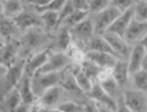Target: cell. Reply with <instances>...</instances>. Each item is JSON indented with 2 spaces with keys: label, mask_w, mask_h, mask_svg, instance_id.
<instances>
[{
  "label": "cell",
  "mask_w": 147,
  "mask_h": 112,
  "mask_svg": "<svg viewBox=\"0 0 147 112\" xmlns=\"http://www.w3.org/2000/svg\"><path fill=\"white\" fill-rule=\"evenodd\" d=\"M31 107L32 106H30V105L21 103L15 110H14V111H12V112H31Z\"/></svg>",
  "instance_id": "obj_42"
},
{
  "label": "cell",
  "mask_w": 147,
  "mask_h": 112,
  "mask_svg": "<svg viewBox=\"0 0 147 112\" xmlns=\"http://www.w3.org/2000/svg\"><path fill=\"white\" fill-rule=\"evenodd\" d=\"M69 62V57L63 52H57L52 55H49L47 61L38 70L37 73H52V72H60L62 69H65V67Z\"/></svg>",
  "instance_id": "obj_7"
},
{
  "label": "cell",
  "mask_w": 147,
  "mask_h": 112,
  "mask_svg": "<svg viewBox=\"0 0 147 112\" xmlns=\"http://www.w3.org/2000/svg\"><path fill=\"white\" fill-rule=\"evenodd\" d=\"M121 14L122 13L120 12L119 10L111 5H108L102 12L98 13L96 16L95 25H95V34L102 36Z\"/></svg>",
  "instance_id": "obj_3"
},
{
  "label": "cell",
  "mask_w": 147,
  "mask_h": 112,
  "mask_svg": "<svg viewBox=\"0 0 147 112\" xmlns=\"http://www.w3.org/2000/svg\"><path fill=\"white\" fill-rule=\"evenodd\" d=\"M1 47H2V46H1V44H0V48H1Z\"/></svg>",
  "instance_id": "obj_50"
},
{
  "label": "cell",
  "mask_w": 147,
  "mask_h": 112,
  "mask_svg": "<svg viewBox=\"0 0 147 112\" xmlns=\"http://www.w3.org/2000/svg\"><path fill=\"white\" fill-rule=\"evenodd\" d=\"M41 21L45 25L47 29H54L59 27V13L52 12V11H46L41 13L40 16Z\"/></svg>",
  "instance_id": "obj_26"
},
{
  "label": "cell",
  "mask_w": 147,
  "mask_h": 112,
  "mask_svg": "<svg viewBox=\"0 0 147 112\" xmlns=\"http://www.w3.org/2000/svg\"><path fill=\"white\" fill-rule=\"evenodd\" d=\"M73 33L80 40H89L95 34V25L92 19H84L83 21L73 27Z\"/></svg>",
  "instance_id": "obj_19"
},
{
  "label": "cell",
  "mask_w": 147,
  "mask_h": 112,
  "mask_svg": "<svg viewBox=\"0 0 147 112\" xmlns=\"http://www.w3.org/2000/svg\"><path fill=\"white\" fill-rule=\"evenodd\" d=\"M24 68L25 61L22 60L18 65H14L7 69V72L4 75V79L0 84V102H3L15 88L18 87L19 83L24 74Z\"/></svg>",
  "instance_id": "obj_1"
},
{
  "label": "cell",
  "mask_w": 147,
  "mask_h": 112,
  "mask_svg": "<svg viewBox=\"0 0 147 112\" xmlns=\"http://www.w3.org/2000/svg\"><path fill=\"white\" fill-rule=\"evenodd\" d=\"M103 37L107 40V42L113 48V50L117 53L121 59H127L130 55V48H129L128 42L124 39V37L119 36L113 33H104L102 35Z\"/></svg>",
  "instance_id": "obj_10"
},
{
  "label": "cell",
  "mask_w": 147,
  "mask_h": 112,
  "mask_svg": "<svg viewBox=\"0 0 147 112\" xmlns=\"http://www.w3.org/2000/svg\"><path fill=\"white\" fill-rule=\"evenodd\" d=\"M145 34H147V21H140L134 18L124 34V39L127 42H132L142 39Z\"/></svg>",
  "instance_id": "obj_12"
},
{
  "label": "cell",
  "mask_w": 147,
  "mask_h": 112,
  "mask_svg": "<svg viewBox=\"0 0 147 112\" xmlns=\"http://www.w3.org/2000/svg\"><path fill=\"white\" fill-rule=\"evenodd\" d=\"M21 51V41L15 38H6L4 46L0 48V64L9 69L14 66L16 57Z\"/></svg>",
  "instance_id": "obj_4"
},
{
  "label": "cell",
  "mask_w": 147,
  "mask_h": 112,
  "mask_svg": "<svg viewBox=\"0 0 147 112\" xmlns=\"http://www.w3.org/2000/svg\"><path fill=\"white\" fill-rule=\"evenodd\" d=\"M71 33L69 32L68 28L64 27L62 29L60 34L58 36V39H57V46L61 51H67L71 47Z\"/></svg>",
  "instance_id": "obj_27"
},
{
  "label": "cell",
  "mask_w": 147,
  "mask_h": 112,
  "mask_svg": "<svg viewBox=\"0 0 147 112\" xmlns=\"http://www.w3.org/2000/svg\"><path fill=\"white\" fill-rule=\"evenodd\" d=\"M110 0H88L89 12L100 13L109 5Z\"/></svg>",
  "instance_id": "obj_34"
},
{
  "label": "cell",
  "mask_w": 147,
  "mask_h": 112,
  "mask_svg": "<svg viewBox=\"0 0 147 112\" xmlns=\"http://www.w3.org/2000/svg\"><path fill=\"white\" fill-rule=\"evenodd\" d=\"M96 104H97V107H98V111L99 112H115L113 110H111L110 108H108L107 106L103 105V104L97 103V102H96Z\"/></svg>",
  "instance_id": "obj_44"
},
{
  "label": "cell",
  "mask_w": 147,
  "mask_h": 112,
  "mask_svg": "<svg viewBox=\"0 0 147 112\" xmlns=\"http://www.w3.org/2000/svg\"><path fill=\"white\" fill-rule=\"evenodd\" d=\"M83 108H84V112H99L97 104H96L95 100H89L87 102H85L84 105H83Z\"/></svg>",
  "instance_id": "obj_40"
},
{
  "label": "cell",
  "mask_w": 147,
  "mask_h": 112,
  "mask_svg": "<svg viewBox=\"0 0 147 112\" xmlns=\"http://www.w3.org/2000/svg\"><path fill=\"white\" fill-rule=\"evenodd\" d=\"M51 47H47L44 50L40 51L35 55H33L31 58L28 59V61L25 62V68H24V73L33 77L36 74L38 70L42 67L49 57V53H51Z\"/></svg>",
  "instance_id": "obj_11"
},
{
  "label": "cell",
  "mask_w": 147,
  "mask_h": 112,
  "mask_svg": "<svg viewBox=\"0 0 147 112\" xmlns=\"http://www.w3.org/2000/svg\"><path fill=\"white\" fill-rule=\"evenodd\" d=\"M132 81L136 89L141 91H147V71L140 69L135 74H132Z\"/></svg>",
  "instance_id": "obj_29"
},
{
  "label": "cell",
  "mask_w": 147,
  "mask_h": 112,
  "mask_svg": "<svg viewBox=\"0 0 147 112\" xmlns=\"http://www.w3.org/2000/svg\"><path fill=\"white\" fill-rule=\"evenodd\" d=\"M87 95L90 100H95L97 103L103 104L105 106H107L111 110L116 112L117 110V100L113 96H110L104 91V89L101 87V85L98 81H95L92 84V89L87 92Z\"/></svg>",
  "instance_id": "obj_9"
},
{
  "label": "cell",
  "mask_w": 147,
  "mask_h": 112,
  "mask_svg": "<svg viewBox=\"0 0 147 112\" xmlns=\"http://www.w3.org/2000/svg\"><path fill=\"white\" fill-rule=\"evenodd\" d=\"M146 55V51L142 44H138L132 48L130 51V55L128 58V70L129 74L132 75L136 72L139 71L142 67V61L144 59V56Z\"/></svg>",
  "instance_id": "obj_18"
},
{
  "label": "cell",
  "mask_w": 147,
  "mask_h": 112,
  "mask_svg": "<svg viewBox=\"0 0 147 112\" xmlns=\"http://www.w3.org/2000/svg\"><path fill=\"white\" fill-rule=\"evenodd\" d=\"M71 73H73L74 77L76 79L77 84L78 86L80 87V89L83 91V92H89V90L92 89V84H94V81L90 79V78L87 76V75L84 73V72L81 70L80 68V65L77 66V67H74V68L71 69Z\"/></svg>",
  "instance_id": "obj_22"
},
{
  "label": "cell",
  "mask_w": 147,
  "mask_h": 112,
  "mask_svg": "<svg viewBox=\"0 0 147 112\" xmlns=\"http://www.w3.org/2000/svg\"><path fill=\"white\" fill-rule=\"evenodd\" d=\"M75 10H76V8L74 5L73 1L71 0H67L66 3L64 4V6H63V9L59 12V25H62L63 20L71 15V13L75 12Z\"/></svg>",
  "instance_id": "obj_37"
},
{
  "label": "cell",
  "mask_w": 147,
  "mask_h": 112,
  "mask_svg": "<svg viewBox=\"0 0 147 112\" xmlns=\"http://www.w3.org/2000/svg\"><path fill=\"white\" fill-rule=\"evenodd\" d=\"M146 1H147V0H146Z\"/></svg>",
  "instance_id": "obj_51"
},
{
  "label": "cell",
  "mask_w": 147,
  "mask_h": 112,
  "mask_svg": "<svg viewBox=\"0 0 147 112\" xmlns=\"http://www.w3.org/2000/svg\"><path fill=\"white\" fill-rule=\"evenodd\" d=\"M129 70L128 61L125 59H118L113 67V77L119 85L120 88L127 85L129 79Z\"/></svg>",
  "instance_id": "obj_16"
},
{
  "label": "cell",
  "mask_w": 147,
  "mask_h": 112,
  "mask_svg": "<svg viewBox=\"0 0 147 112\" xmlns=\"http://www.w3.org/2000/svg\"><path fill=\"white\" fill-rule=\"evenodd\" d=\"M135 19L140 21H147V1L146 0H138L136 2Z\"/></svg>",
  "instance_id": "obj_32"
},
{
  "label": "cell",
  "mask_w": 147,
  "mask_h": 112,
  "mask_svg": "<svg viewBox=\"0 0 147 112\" xmlns=\"http://www.w3.org/2000/svg\"><path fill=\"white\" fill-rule=\"evenodd\" d=\"M40 105L38 104V102H35L33 105H32V107H31V112H39V110H40Z\"/></svg>",
  "instance_id": "obj_46"
},
{
  "label": "cell",
  "mask_w": 147,
  "mask_h": 112,
  "mask_svg": "<svg viewBox=\"0 0 147 112\" xmlns=\"http://www.w3.org/2000/svg\"><path fill=\"white\" fill-rule=\"evenodd\" d=\"M62 89L61 86H55V87L49 88V90H46L41 96L37 100L38 104L41 108H49L57 105L62 96Z\"/></svg>",
  "instance_id": "obj_14"
},
{
  "label": "cell",
  "mask_w": 147,
  "mask_h": 112,
  "mask_svg": "<svg viewBox=\"0 0 147 112\" xmlns=\"http://www.w3.org/2000/svg\"><path fill=\"white\" fill-rule=\"evenodd\" d=\"M60 86H61L63 89H65V90H68V91H71V92L73 91L74 93H77V94L84 93V92L80 89L79 86H78L76 79H75L73 73H71V70L69 68L63 69Z\"/></svg>",
  "instance_id": "obj_21"
},
{
  "label": "cell",
  "mask_w": 147,
  "mask_h": 112,
  "mask_svg": "<svg viewBox=\"0 0 147 112\" xmlns=\"http://www.w3.org/2000/svg\"><path fill=\"white\" fill-rule=\"evenodd\" d=\"M89 11H83V10H75V12L71 13V15L66 17V18L63 20L64 23H66L67 25H71V27H75L78 23H80L81 21H83L84 19H86L87 15H88ZM62 22V23H63Z\"/></svg>",
  "instance_id": "obj_28"
},
{
  "label": "cell",
  "mask_w": 147,
  "mask_h": 112,
  "mask_svg": "<svg viewBox=\"0 0 147 112\" xmlns=\"http://www.w3.org/2000/svg\"><path fill=\"white\" fill-rule=\"evenodd\" d=\"M134 18H135V9H134V6H131L128 10H126L125 12H123L113 22V25L107 29V31L105 33H113V34L124 37L126 30H127L128 25H130V22Z\"/></svg>",
  "instance_id": "obj_8"
},
{
  "label": "cell",
  "mask_w": 147,
  "mask_h": 112,
  "mask_svg": "<svg viewBox=\"0 0 147 112\" xmlns=\"http://www.w3.org/2000/svg\"><path fill=\"white\" fill-rule=\"evenodd\" d=\"M39 112H63L60 109L56 108V109H53V108H40Z\"/></svg>",
  "instance_id": "obj_45"
},
{
  "label": "cell",
  "mask_w": 147,
  "mask_h": 112,
  "mask_svg": "<svg viewBox=\"0 0 147 112\" xmlns=\"http://www.w3.org/2000/svg\"><path fill=\"white\" fill-rule=\"evenodd\" d=\"M14 22L16 23L17 28H19L23 33H25L26 31H28L30 29L35 28V27H40L41 25V19H39L38 17L32 14V13H26L22 12L19 15L15 16L13 18Z\"/></svg>",
  "instance_id": "obj_17"
},
{
  "label": "cell",
  "mask_w": 147,
  "mask_h": 112,
  "mask_svg": "<svg viewBox=\"0 0 147 112\" xmlns=\"http://www.w3.org/2000/svg\"><path fill=\"white\" fill-rule=\"evenodd\" d=\"M67 0H54L52 1L51 3H49L47 5H43V6H37L34 5L35 9L38 13H43V12H46V11H52V12H60L62 9H63V6L64 4L66 3Z\"/></svg>",
  "instance_id": "obj_31"
},
{
  "label": "cell",
  "mask_w": 147,
  "mask_h": 112,
  "mask_svg": "<svg viewBox=\"0 0 147 112\" xmlns=\"http://www.w3.org/2000/svg\"><path fill=\"white\" fill-rule=\"evenodd\" d=\"M57 108L63 112H84L83 106L73 100H67V102L60 104Z\"/></svg>",
  "instance_id": "obj_35"
},
{
  "label": "cell",
  "mask_w": 147,
  "mask_h": 112,
  "mask_svg": "<svg viewBox=\"0 0 147 112\" xmlns=\"http://www.w3.org/2000/svg\"><path fill=\"white\" fill-rule=\"evenodd\" d=\"M116 112H131V110L129 109L127 105L125 104L124 100V96L120 95L119 98L117 100V110Z\"/></svg>",
  "instance_id": "obj_39"
},
{
  "label": "cell",
  "mask_w": 147,
  "mask_h": 112,
  "mask_svg": "<svg viewBox=\"0 0 147 112\" xmlns=\"http://www.w3.org/2000/svg\"><path fill=\"white\" fill-rule=\"evenodd\" d=\"M37 28L38 27L30 29L23 35L21 40V49H23V51H22L23 54H28L32 52L37 47L41 46L43 41L45 40L46 35L40 29Z\"/></svg>",
  "instance_id": "obj_6"
},
{
  "label": "cell",
  "mask_w": 147,
  "mask_h": 112,
  "mask_svg": "<svg viewBox=\"0 0 147 112\" xmlns=\"http://www.w3.org/2000/svg\"><path fill=\"white\" fill-rule=\"evenodd\" d=\"M139 44H142V46L144 47L145 51H146V53H147V34H145L144 36H143V38L140 40V42H139Z\"/></svg>",
  "instance_id": "obj_47"
},
{
  "label": "cell",
  "mask_w": 147,
  "mask_h": 112,
  "mask_svg": "<svg viewBox=\"0 0 147 112\" xmlns=\"http://www.w3.org/2000/svg\"><path fill=\"white\" fill-rule=\"evenodd\" d=\"M141 69H143V70L147 71V53H146V55L144 56V59H143V61H142Z\"/></svg>",
  "instance_id": "obj_49"
},
{
  "label": "cell",
  "mask_w": 147,
  "mask_h": 112,
  "mask_svg": "<svg viewBox=\"0 0 147 112\" xmlns=\"http://www.w3.org/2000/svg\"><path fill=\"white\" fill-rule=\"evenodd\" d=\"M76 10H83V11H89L88 10V0H71Z\"/></svg>",
  "instance_id": "obj_41"
},
{
  "label": "cell",
  "mask_w": 147,
  "mask_h": 112,
  "mask_svg": "<svg viewBox=\"0 0 147 112\" xmlns=\"http://www.w3.org/2000/svg\"><path fill=\"white\" fill-rule=\"evenodd\" d=\"M68 50H69L71 58L73 59L75 62H78V65H80L81 62L84 61V60L86 59L85 54L83 53L82 50H81L79 47H77V46H75V44H71Z\"/></svg>",
  "instance_id": "obj_36"
},
{
  "label": "cell",
  "mask_w": 147,
  "mask_h": 112,
  "mask_svg": "<svg viewBox=\"0 0 147 112\" xmlns=\"http://www.w3.org/2000/svg\"><path fill=\"white\" fill-rule=\"evenodd\" d=\"M85 57L86 59L92 61L100 68H113L116 61L119 59L111 54L96 52V51H88L85 54Z\"/></svg>",
  "instance_id": "obj_15"
},
{
  "label": "cell",
  "mask_w": 147,
  "mask_h": 112,
  "mask_svg": "<svg viewBox=\"0 0 147 112\" xmlns=\"http://www.w3.org/2000/svg\"><path fill=\"white\" fill-rule=\"evenodd\" d=\"M17 25L13 18H9L0 13V35L5 38H9L13 33H15Z\"/></svg>",
  "instance_id": "obj_23"
},
{
  "label": "cell",
  "mask_w": 147,
  "mask_h": 112,
  "mask_svg": "<svg viewBox=\"0 0 147 112\" xmlns=\"http://www.w3.org/2000/svg\"><path fill=\"white\" fill-rule=\"evenodd\" d=\"M21 103H22V100H21V95H20L18 87L15 88V89L5 97V105H6V107H7V109H9L11 112L14 111Z\"/></svg>",
  "instance_id": "obj_30"
},
{
  "label": "cell",
  "mask_w": 147,
  "mask_h": 112,
  "mask_svg": "<svg viewBox=\"0 0 147 112\" xmlns=\"http://www.w3.org/2000/svg\"><path fill=\"white\" fill-rule=\"evenodd\" d=\"M62 72H52V73H36L32 77V88L35 95L39 98L49 88L58 86L61 83Z\"/></svg>",
  "instance_id": "obj_2"
},
{
  "label": "cell",
  "mask_w": 147,
  "mask_h": 112,
  "mask_svg": "<svg viewBox=\"0 0 147 112\" xmlns=\"http://www.w3.org/2000/svg\"><path fill=\"white\" fill-rule=\"evenodd\" d=\"M18 89L23 104L32 106L38 100V97L35 95L33 88H32V77L28 76L26 73H24L23 76H22L21 81H20V83L18 85Z\"/></svg>",
  "instance_id": "obj_13"
},
{
  "label": "cell",
  "mask_w": 147,
  "mask_h": 112,
  "mask_svg": "<svg viewBox=\"0 0 147 112\" xmlns=\"http://www.w3.org/2000/svg\"><path fill=\"white\" fill-rule=\"evenodd\" d=\"M88 48H89V51H96V52L108 53V54H111V55H113V56H116L117 58H120L119 56L117 55L116 52L113 50V48L110 47V44L107 42V40H106L103 36H99V35L92 36V37L89 39Z\"/></svg>",
  "instance_id": "obj_20"
},
{
  "label": "cell",
  "mask_w": 147,
  "mask_h": 112,
  "mask_svg": "<svg viewBox=\"0 0 147 112\" xmlns=\"http://www.w3.org/2000/svg\"><path fill=\"white\" fill-rule=\"evenodd\" d=\"M123 96L131 112H147V95L144 91L127 90L123 93Z\"/></svg>",
  "instance_id": "obj_5"
},
{
  "label": "cell",
  "mask_w": 147,
  "mask_h": 112,
  "mask_svg": "<svg viewBox=\"0 0 147 112\" xmlns=\"http://www.w3.org/2000/svg\"><path fill=\"white\" fill-rule=\"evenodd\" d=\"M101 87L104 89V91L107 94H109L110 96H115L117 93V91L119 89V85L117 84V81H115V78L113 76H109L108 78H105L103 81H99Z\"/></svg>",
  "instance_id": "obj_33"
},
{
  "label": "cell",
  "mask_w": 147,
  "mask_h": 112,
  "mask_svg": "<svg viewBox=\"0 0 147 112\" xmlns=\"http://www.w3.org/2000/svg\"><path fill=\"white\" fill-rule=\"evenodd\" d=\"M80 68L92 81H97V77H98L99 73H100L102 69L100 67H98L96 64H94L92 61L88 60V59H85L84 61L81 62L80 64Z\"/></svg>",
  "instance_id": "obj_25"
},
{
  "label": "cell",
  "mask_w": 147,
  "mask_h": 112,
  "mask_svg": "<svg viewBox=\"0 0 147 112\" xmlns=\"http://www.w3.org/2000/svg\"><path fill=\"white\" fill-rule=\"evenodd\" d=\"M6 72H7V68H6L5 66L0 64V76H4Z\"/></svg>",
  "instance_id": "obj_48"
},
{
  "label": "cell",
  "mask_w": 147,
  "mask_h": 112,
  "mask_svg": "<svg viewBox=\"0 0 147 112\" xmlns=\"http://www.w3.org/2000/svg\"><path fill=\"white\" fill-rule=\"evenodd\" d=\"M3 13L9 18H14L19 15L22 13L21 0H6L3 4Z\"/></svg>",
  "instance_id": "obj_24"
},
{
  "label": "cell",
  "mask_w": 147,
  "mask_h": 112,
  "mask_svg": "<svg viewBox=\"0 0 147 112\" xmlns=\"http://www.w3.org/2000/svg\"><path fill=\"white\" fill-rule=\"evenodd\" d=\"M54 0H30V2L33 3L34 5L37 6H43V5H47L49 3H51Z\"/></svg>",
  "instance_id": "obj_43"
},
{
  "label": "cell",
  "mask_w": 147,
  "mask_h": 112,
  "mask_svg": "<svg viewBox=\"0 0 147 112\" xmlns=\"http://www.w3.org/2000/svg\"><path fill=\"white\" fill-rule=\"evenodd\" d=\"M132 0H110L109 5L115 6L116 9H118L121 13L125 12L126 10H128L129 8H131Z\"/></svg>",
  "instance_id": "obj_38"
}]
</instances>
